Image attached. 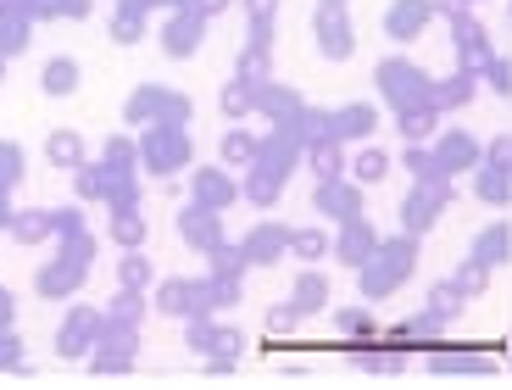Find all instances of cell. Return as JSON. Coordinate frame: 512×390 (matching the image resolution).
<instances>
[{"label":"cell","instance_id":"e0dca14e","mask_svg":"<svg viewBox=\"0 0 512 390\" xmlns=\"http://www.w3.org/2000/svg\"><path fill=\"white\" fill-rule=\"evenodd\" d=\"M429 368L435 374H490L496 351H429Z\"/></svg>","mask_w":512,"mask_h":390},{"label":"cell","instance_id":"d6a6232c","mask_svg":"<svg viewBox=\"0 0 512 390\" xmlns=\"http://www.w3.org/2000/svg\"><path fill=\"white\" fill-rule=\"evenodd\" d=\"M323 6H346V0H323Z\"/></svg>","mask_w":512,"mask_h":390},{"label":"cell","instance_id":"83f0119b","mask_svg":"<svg viewBox=\"0 0 512 390\" xmlns=\"http://www.w3.org/2000/svg\"><path fill=\"white\" fill-rule=\"evenodd\" d=\"M485 84L496 95H512V62L507 56H490V67H485Z\"/></svg>","mask_w":512,"mask_h":390},{"label":"cell","instance_id":"4316f807","mask_svg":"<svg viewBox=\"0 0 512 390\" xmlns=\"http://www.w3.org/2000/svg\"><path fill=\"white\" fill-rule=\"evenodd\" d=\"M268 112H279V129H290L307 106H301V95H295V90H268Z\"/></svg>","mask_w":512,"mask_h":390},{"label":"cell","instance_id":"6da1fadb","mask_svg":"<svg viewBox=\"0 0 512 390\" xmlns=\"http://www.w3.org/2000/svg\"><path fill=\"white\" fill-rule=\"evenodd\" d=\"M412 273H418V234L401 229V234H390V240H379V251L357 268V296L368 301V307H379V301H390L407 285Z\"/></svg>","mask_w":512,"mask_h":390},{"label":"cell","instance_id":"8992f818","mask_svg":"<svg viewBox=\"0 0 512 390\" xmlns=\"http://www.w3.org/2000/svg\"><path fill=\"white\" fill-rule=\"evenodd\" d=\"M312 207H318V218H329L334 229L351 223V218H368V212H362V184L351 179V173H346V179H318Z\"/></svg>","mask_w":512,"mask_h":390},{"label":"cell","instance_id":"9a60e30c","mask_svg":"<svg viewBox=\"0 0 512 390\" xmlns=\"http://www.w3.org/2000/svg\"><path fill=\"white\" fill-rule=\"evenodd\" d=\"M468 290L457 285V279H440V285H429V296H423V312L429 318H440V324H457L462 312H468Z\"/></svg>","mask_w":512,"mask_h":390},{"label":"cell","instance_id":"484cf974","mask_svg":"<svg viewBox=\"0 0 512 390\" xmlns=\"http://www.w3.org/2000/svg\"><path fill=\"white\" fill-rule=\"evenodd\" d=\"M334 329H340V335H351V346L373 340V318L362 307H340V312H334Z\"/></svg>","mask_w":512,"mask_h":390},{"label":"cell","instance_id":"3957f363","mask_svg":"<svg viewBox=\"0 0 512 390\" xmlns=\"http://www.w3.org/2000/svg\"><path fill=\"white\" fill-rule=\"evenodd\" d=\"M457 201V190H451V179H412L407 201H401V229L407 234H429L440 218H446V207Z\"/></svg>","mask_w":512,"mask_h":390},{"label":"cell","instance_id":"8fae6325","mask_svg":"<svg viewBox=\"0 0 512 390\" xmlns=\"http://www.w3.org/2000/svg\"><path fill=\"white\" fill-rule=\"evenodd\" d=\"M468 190H474L479 207H512V173L496 168V162H479L474 173H468Z\"/></svg>","mask_w":512,"mask_h":390},{"label":"cell","instance_id":"5b68a950","mask_svg":"<svg viewBox=\"0 0 512 390\" xmlns=\"http://www.w3.org/2000/svg\"><path fill=\"white\" fill-rule=\"evenodd\" d=\"M435 162H440L446 179H468V173L485 162V140L468 134V129H440L435 134Z\"/></svg>","mask_w":512,"mask_h":390},{"label":"cell","instance_id":"2e32d148","mask_svg":"<svg viewBox=\"0 0 512 390\" xmlns=\"http://www.w3.org/2000/svg\"><path fill=\"white\" fill-rule=\"evenodd\" d=\"M440 117L446 112H440L435 101H418V106H401L396 112V129L407 134V145H423V140H435L440 134Z\"/></svg>","mask_w":512,"mask_h":390},{"label":"cell","instance_id":"4fadbf2b","mask_svg":"<svg viewBox=\"0 0 512 390\" xmlns=\"http://www.w3.org/2000/svg\"><path fill=\"white\" fill-rule=\"evenodd\" d=\"M468 251H474L485 268H501V262H512V223H507V218H490L485 229L474 234V246H468Z\"/></svg>","mask_w":512,"mask_h":390},{"label":"cell","instance_id":"836d02e7","mask_svg":"<svg viewBox=\"0 0 512 390\" xmlns=\"http://www.w3.org/2000/svg\"><path fill=\"white\" fill-rule=\"evenodd\" d=\"M468 6H479V0H468Z\"/></svg>","mask_w":512,"mask_h":390},{"label":"cell","instance_id":"7c38bea8","mask_svg":"<svg viewBox=\"0 0 512 390\" xmlns=\"http://www.w3.org/2000/svg\"><path fill=\"white\" fill-rule=\"evenodd\" d=\"M390 168H396V156L384 151L379 140H362V145H357V156H351V168H346V173L362 184V190H368V184H384V179H390Z\"/></svg>","mask_w":512,"mask_h":390},{"label":"cell","instance_id":"d4e9b609","mask_svg":"<svg viewBox=\"0 0 512 390\" xmlns=\"http://www.w3.org/2000/svg\"><path fill=\"white\" fill-rule=\"evenodd\" d=\"M401 168H407L412 179H446V173H440V162H435V145H429V140H423V145H407Z\"/></svg>","mask_w":512,"mask_h":390},{"label":"cell","instance_id":"f1b7e54d","mask_svg":"<svg viewBox=\"0 0 512 390\" xmlns=\"http://www.w3.org/2000/svg\"><path fill=\"white\" fill-rule=\"evenodd\" d=\"M485 162H496V168L512 173V134H496V140H485Z\"/></svg>","mask_w":512,"mask_h":390},{"label":"cell","instance_id":"5bb4252c","mask_svg":"<svg viewBox=\"0 0 512 390\" xmlns=\"http://www.w3.org/2000/svg\"><path fill=\"white\" fill-rule=\"evenodd\" d=\"M440 329H446L440 318H429V312H418V318H407V324H396V329H390L384 340H390V346H396L401 357H407V351H429V346H435V340H440Z\"/></svg>","mask_w":512,"mask_h":390},{"label":"cell","instance_id":"44dd1931","mask_svg":"<svg viewBox=\"0 0 512 390\" xmlns=\"http://www.w3.org/2000/svg\"><path fill=\"white\" fill-rule=\"evenodd\" d=\"M290 296H295L290 301L295 312H323V307H329V279H323V273H301Z\"/></svg>","mask_w":512,"mask_h":390},{"label":"cell","instance_id":"7a4b0ae2","mask_svg":"<svg viewBox=\"0 0 512 390\" xmlns=\"http://www.w3.org/2000/svg\"><path fill=\"white\" fill-rule=\"evenodd\" d=\"M373 84H379L384 106L401 112V106H418V101H435V73H423L412 56H390V62L373 67Z\"/></svg>","mask_w":512,"mask_h":390},{"label":"cell","instance_id":"cb8c5ba5","mask_svg":"<svg viewBox=\"0 0 512 390\" xmlns=\"http://www.w3.org/2000/svg\"><path fill=\"white\" fill-rule=\"evenodd\" d=\"M279 251H290V229L268 223V229H256V234H251V257H256V262H273Z\"/></svg>","mask_w":512,"mask_h":390},{"label":"cell","instance_id":"30bf717a","mask_svg":"<svg viewBox=\"0 0 512 390\" xmlns=\"http://www.w3.org/2000/svg\"><path fill=\"white\" fill-rule=\"evenodd\" d=\"M329 134H334V140H346V145L373 140V134H379V106H373V101L334 106V112H329Z\"/></svg>","mask_w":512,"mask_h":390},{"label":"cell","instance_id":"1f68e13d","mask_svg":"<svg viewBox=\"0 0 512 390\" xmlns=\"http://www.w3.org/2000/svg\"><path fill=\"white\" fill-rule=\"evenodd\" d=\"M501 357H507V363H512V335H507V346H501Z\"/></svg>","mask_w":512,"mask_h":390},{"label":"cell","instance_id":"ac0fdd59","mask_svg":"<svg viewBox=\"0 0 512 390\" xmlns=\"http://www.w3.org/2000/svg\"><path fill=\"white\" fill-rule=\"evenodd\" d=\"M357 351V363H362V374H379V379H390V374H401V351L390 346V340H362V346H351Z\"/></svg>","mask_w":512,"mask_h":390},{"label":"cell","instance_id":"d6986e66","mask_svg":"<svg viewBox=\"0 0 512 390\" xmlns=\"http://www.w3.org/2000/svg\"><path fill=\"white\" fill-rule=\"evenodd\" d=\"M474 95H479V78L462 73V67H457V73H446V78H435V106H440V112H457V106H468Z\"/></svg>","mask_w":512,"mask_h":390},{"label":"cell","instance_id":"277c9868","mask_svg":"<svg viewBox=\"0 0 512 390\" xmlns=\"http://www.w3.org/2000/svg\"><path fill=\"white\" fill-rule=\"evenodd\" d=\"M451 45H457V67H462V73H474V78L485 73L490 56H496V45H490V28L479 23L468 6H462V12H451Z\"/></svg>","mask_w":512,"mask_h":390},{"label":"cell","instance_id":"ba28073f","mask_svg":"<svg viewBox=\"0 0 512 390\" xmlns=\"http://www.w3.org/2000/svg\"><path fill=\"white\" fill-rule=\"evenodd\" d=\"M435 0H390L384 6V34L396 39V45H412V39H423V28L435 23Z\"/></svg>","mask_w":512,"mask_h":390},{"label":"cell","instance_id":"9c48e42d","mask_svg":"<svg viewBox=\"0 0 512 390\" xmlns=\"http://www.w3.org/2000/svg\"><path fill=\"white\" fill-rule=\"evenodd\" d=\"M379 240H384V234L373 229L368 218H351V223H340V229H334V262L357 273L362 262H368L373 251H379Z\"/></svg>","mask_w":512,"mask_h":390},{"label":"cell","instance_id":"e575fe53","mask_svg":"<svg viewBox=\"0 0 512 390\" xmlns=\"http://www.w3.org/2000/svg\"><path fill=\"white\" fill-rule=\"evenodd\" d=\"M507 12H512V0H507Z\"/></svg>","mask_w":512,"mask_h":390},{"label":"cell","instance_id":"f546056e","mask_svg":"<svg viewBox=\"0 0 512 390\" xmlns=\"http://www.w3.org/2000/svg\"><path fill=\"white\" fill-rule=\"evenodd\" d=\"M223 151H229V156H234V162H245V156H256V145H251V140H245V134H234V140H229V145H223Z\"/></svg>","mask_w":512,"mask_h":390},{"label":"cell","instance_id":"7402d4cb","mask_svg":"<svg viewBox=\"0 0 512 390\" xmlns=\"http://www.w3.org/2000/svg\"><path fill=\"white\" fill-rule=\"evenodd\" d=\"M290 251L301 262H318V257H329V251H334V234H323V229H290Z\"/></svg>","mask_w":512,"mask_h":390},{"label":"cell","instance_id":"603a6c76","mask_svg":"<svg viewBox=\"0 0 512 390\" xmlns=\"http://www.w3.org/2000/svg\"><path fill=\"white\" fill-rule=\"evenodd\" d=\"M490 273H496V268H485V262H479L474 251H468V257L457 262V273H451V279H457V285L468 290V296H485V290H490Z\"/></svg>","mask_w":512,"mask_h":390},{"label":"cell","instance_id":"52a82bcc","mask_svg":"<svg viewBox=\"0 0 512 390\" xmlns=\"http://www.w3.org/2000/svg\"><path fill=\"white\" fill-rule=\"evenodd\" d=\"M312 34H318V51L329 56V62H351V56H357V28H351L346 6H318Z\"/></svg>","mask_w":512,"mask_h":390},{"label":"cell","instance_id":"4dcf8cb0","mask_svg":"<svg viewBox=\"0 0 512 390\" xmlns=\"http://www.w3.org/2000/svg\"><path fill=\"white\" fill-rule=\"evenodd\" d=\"M295 318H301L295 307H273V318H268V324H273V329H295Z\"/></svg>","mask_w":512,"mask_h":390},{"label":"cell","instance_id":"ffe728a7","mask_svg":"<svg viewBox=\"0 0 512 390\" xmlns=\"http://www.w3.org/2000/svg\"><path fill=\"white\" fill-rule=\"evenodd\" d=\"M346 168H351V156H346V140H318L312 145V173L318 179H346Z\"/></svg>","mask_w":512,"mask_h":390}]
</instances>
